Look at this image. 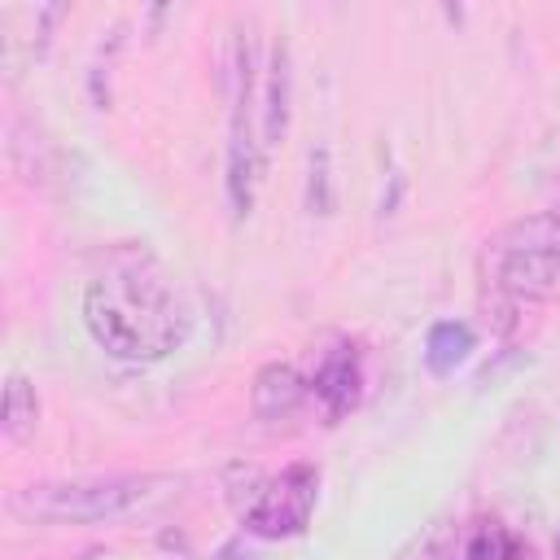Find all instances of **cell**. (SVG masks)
Returning <instances> with one entry per match:
<instances>
[{
	"instance_id": "6da1fadb",
	"label": "cell",
	"mask_w": 560,
	"mask_h": 560,
	"mask_svg": "<svg viewBox=\"0 0 560 560\" xmlns=\"http://www.w3.org/2000/svg\"><path fill=\"white\" fill-rule=\"evenodd\" d=\"M83 324L109 359L158 363L184 346L188 306L153 254L122 249L83 284Z\"/></svg>"
},
{
	"instance_id": "7a4b0ae2",
	"label": "cell",
	"mask_w": 560,
	"mask_h": 560,
	"mask_svg": "<svg viewBox=\"0 0 560 560\" xmlns=\"http://www.w3.org/2000/svg\"><path fill=\"white\" fill-rule=\"evenodd\" d=\"M232 131H228V201L232 214L245 219L254 210V197L262 188L267 162L276 144L289 131V44L271 39L258 48L254 35H241L236 44V66H232Z\"/></svg>"
},
{
	"instance_id": "3957f363",
	"label": "cell",
	"mask_w": 560,
	"mask_h": 560,
	"mask_svg": "<svg viewBox=\"0 0 560 560\" xmlns=\"http://www.w3.org/2000/svg\"><path fill=\"white\" fill-rule=\"evenodd\" d=\"M481 302L503 315V328L521 306L551 302L560 293V214H525L503 223L477 258Z\"/></svg>"
},
{
	"instance_id": "277c9868",
	"label": "cell",
	"mask_w": 560,
	"mask_h": 560,
	"mask_svg": "<svg viewBox=\"0 0 560 560\" xmlns=\"http://www.w3.org/2000/svg\"><path fill=\"white\" fill-rule=\"evenodd\" d=\"M153 477H83V481H39L9 494V512L31 525H92L122 516L149 499Z\"/></svg>"
},
{
	"instance_id": "5b68a950",
	"label": "cell",
	"mask_w": 560,
	"mask_h": 560,
	"mask_svg": "<svg viewBox=\"0 0 560 560\" xmlns=\"http://www.w3.org/2000/svg\"><path fill=\"white\" fill-rule=\"evenodd\" d=\"M315 499H319V468L306 464V459L284 464L280 472L258 477V486L241 503V525L254 538H271V542L276 538H293V534H302L311 525Z\"/></svg>"
},
{
	"instance_id": "8992f818",
	"label": "cell",
	"mask_w": 560,
	"mask_h": 560,
	"mask_svg": "<svg viewBox=\"0 0 560 560\" xmlns=\"http://www.w3.org/2000/svg\"><path fill=\"white\" fill-rule=\"evenodd\" d=\"M438 560H529V547L508 521L481 512L451 529Z\"/></svg>"
},
{
	"instance_id": "52a82bcc",
	"label": "cell",
	"mask_w": 560,
	"mask_h": 560,
	"mask_svg": "<svg viewBox=\"0 0 560 560\" xmlns=\"http://www.w3.org/2000/svg\"><path fill=\"white\" fill-rule=\"evenodd\" d=\"M61 18H66L61 4H18L0 13V52L9 74H22V66L48 48V35Z\"/></svg>"
},
{
	"instance_id": "ba28073f",
	"label": "cell",
	"mask_w": 560,
	"mask_h": 560,
	"mask_svg": "<svg viewBox=\"0 0 560 560\" xmlns=\"http://www.w3.org/2000/svg\"><path fill=\"white\" fill-rule=\"evenodd\" d=\"M359 389H363V359L350 341H337L332 350L319 354L315 376H311V394L324 402L328 420H341L359 402Z\"/></svg>"
},
{
	"instance_id": "9c48e42d",
	"label": "cell",
	"mask_w": 560,
	"mask_h": 560,
	"mask_svg": "<svg viewBox=\"0 0 560 560\" xmlns=\"http://www.w3.org/2000/svg\"><path fill=\"white\" fill-rule=\"evenodd\" d=\"M311 398V381L293 368V363H262L254 372V385H249V407L262 424H280L289 416L302 411V402Z\"/></svg>"
},
{
	"instance_id": "30bf717a",
	"label": "cell",
	"mask_w": 560,
	"mask_h": 560,
	"mask_svg": "<svg viewBox=\"0 0 560 560\" xmlns=\"http://www.w3.org/2000/svg\"><path fill=\"white\" fill-rule=\"evenodd\" d=\"M468 350H472V328L464 319H438L429 328V337H424V363L438 376L455 372L468 359Z\"/></svg>"
},
{
	"instance_id": "8fae6325",
	"label": "cell",
	"mask_w": 560,
	"mask_h": 560,
	"mask_svg": "<svg viewBox=\"0 0 560 560\" xmlns=\"http://www.w3.org/2000/svg\"><path fill=\"white\" fill-rule=\"evenodd\" d=\"M39 424V398H35V385L13 372L9 385H4V438L9 442H26Z\"/></svg>"
},
{
	"instance_id": "7c38bea8",
	"label": "cell",
	"mask_w": 560,
	"mask_h": 560,
	"mask_svg": "<svg viewBox=\"0 0 560 560\" xmlns=\"http://www.w3.org/2000/svg\"><path fill=\"white\" fill-rule=\"evenodd\" d=\"M551 551H556V560H560V529H556V542H551Z\"/></svg>"
}]
</instances>
